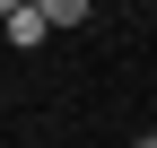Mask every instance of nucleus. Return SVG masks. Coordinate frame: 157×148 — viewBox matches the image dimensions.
Returning a JSON list of instances; mask_svg holds the SVG:
<instances>
[{
  "mask_svg": "<svg viewBox=\"0 0 157 148\" xmlns=\"http://www.w3.org/2000/svg\"><path fill=\"white\" fill-rule=\"evenodd\" d=\"M44 17L52 26H87V0H44Z\"/></svg>",
  "mask_w": 157,
  "mask_h": 148,
  "instance_id": "2",
  "label": "nucleus"
},
{
  "mask_svg": "<svg viewBox=\"0 0 157 148\" xmlns=\"http://www.w3.org/2000/svg\"><path fill=\"white\" fill-rule=\"evenodd\" d=\"M0 35H9L17 52H35L52 35V17H44V0H0Z\"/></svg>",
  "mask_w": 157,
  "mask_h": 148,
  "instance_id": "1",
  "label": "nucleus"
},
{
  "mask_svg": "<svg viewBox=\"0 0 157 148\" xmlns=\"http://www.w3.org/2000/svg\"><path fill=\"white\" fill-rule=\"evenodd\" d=\"M131 148H157V131H148V139H131Z\"/></svg>",
  "mask_w": 157,
  "mask_h": 148,
  "instance_id": "3",
  "label": "nucleus"
}]
</instances>
